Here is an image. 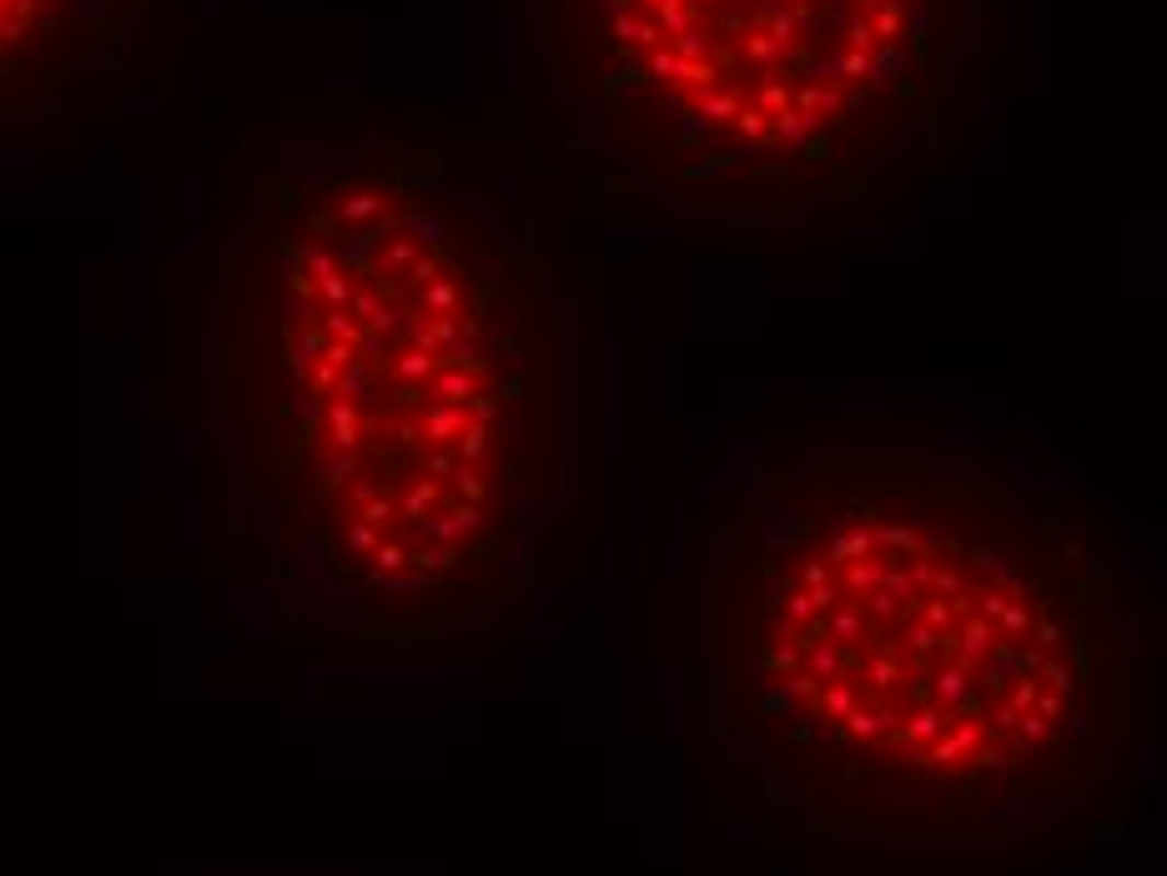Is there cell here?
Returning a JSON list of instances; mask_svg holds the SVG:
<instances>
[{"label": "cell", "instance_id": "2", "mask_svg": "<svg viewBox=\"0 0 1167 876\" xmlns=\"http://www.w3.org/2000/svg\"><path fill=\"white\" fill-rule=\"evenodd\" d=\"M277 252L262 443L337 585L443 610L504 569L544 449V358L513 257L408 176L317 182Z\"/></svg>", "mask_w": 1167, "mask_h": 876}, {"label": "cell", "instance_id": "3", "mask_svg": "<svg viewBox=\"0 0 1167 876\" xmlns=\"http://www.w3.org/2000/svg\"><path fill=\"white\" fill-rule=\"evenodd\" d=\"M589 41L684 187L835 212L932 182L977 87V0H589Z\"/></svg>", "mask_w": 1167, "mask_h": 876}, {"label": "cell", "instance_id": "1", "mask_svg": "<svg viewBox=\"0 0 1167 876\" xmlns=\"http://www.w3.org/2000/svg\"><path fill=\"white\" fill-rule=\"evenodd\" d=\"M735 751L835 837L996 841L1102 806L1143 751L1122 519L977 434L771 438L690 514Z\"/></svg>", "mask_w": 1167, "mask_h": 876}]
</instances>
